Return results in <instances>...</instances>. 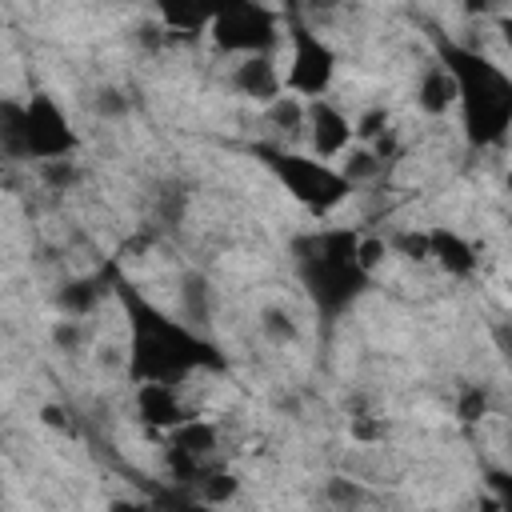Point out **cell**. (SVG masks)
<instances>
[{
  "instance_id": "ac0fdd59",
  "label": "cell",
  "mask_w": 512,
  "mask_h": 512,
  "mask_svg": "<svg viewBox=\"0 0 512 512\" xmlns=\"http://www.w3.org/2000/svg\"><path fill=\"white\" fill-rule=\"evenodd\" d=\"M92 304H96V284L92 280H76V284H64L60 288V308L68 316H84Z\"/></svg>"
},
{
  "instance_id": "f1b7e54d",
  "label": "cell",
  "mask_w": 512,
  "mask_h": 512,
  "mask_svg": "<svg viewBox=\"0 0 512 512\" xmlns=\"http://www.w3.org/2000/svg\"><path fill=\"white\" fill-rule=\"evenodd\" d=\"M44 424H52V428H68V412H60L56 404H48V408H44Z\"/></svg>"
},
{
  "instance_id": "6da1fadb",
  "label": "cell",
  "mask_w": 512,
  "mask_h": 512,
  "mask_svg": "<svg viewBox=\"0 0 512 512\" xmlns=\"http://www.w3.org/2000/svg\"><path fill=\"white\" fill-rule=\"evenodd\" d=\"M212 348L196 340L184 324L160 316L156 308L132 300V376L172 384L196 364H208Z\"/></svg>"
},
{
  "instance_id": "9c48e42d",
  "label": "cell",
  "mask_w": 512,
  "mask_h": 512,
  "mask_svg": "<svg viewBox=\"0 0 512 512\" xmlns=\"http://www.w3.org/2000/svg\"><path fill=\"white\" fill-rule=\"evenodd\" d=\"M232 84H236L244 96L260 100V104H272V100L280 96V88H284V80H280L276 64L268 60V52H252V56H244V60L236 64Z\"/></svg>"
},
{
  "instance_id": "7402d4cb",
  "label": "cell",
  "mask_w": 512,
  "mask_h": 512,
  "mask_svg": "<svg viewBox=\"0 0 512 512\" xmlns=\"http://www.w3.org/2000/svg\"><path fill=\"white\" fill-rule=\"evenodd\" d=\"M456 416L468 420V424H472V420H484V416H488V392H484V388H464Z\"/></svg>"
},
{
  "instance_id": "44dd1931",
  "label": "cell",
  "mask_w": 512,
  "mask_h": 512,
  "mask_svg": "<svg viewBox=\"0 0 512 512\" xmlns=\"http://www.w3.org/2000/svg\"><path fill=\"white\" fill-rule=\"evenodd\" d=\"M40 176H44V184L64 192V188L76 184V164L68 156H52V160H40Z\"/></svg>"
},
{
  "instance_id": "8992f818",
  "label": "cell",
  "mask_w": 512,
  "mask_h": 512,
  "mask_svg": "<svg viewBox=\"0 0 512 512\" xmlns=\"http://www.w3.org/2000/svg\"><path fill=\"white\" fill-rule=\"evenodd\" d=\"M24 140H28L32 160H52V156L76 152V132L52 96H32L24 104Z\"/></svg>"
},
{
  "instance_id": "5b68a950",
  "label": "cell",
  "mask_w": 512,
  "mask_h": 512,
  "mask_svg": "<svg viewBox=\"0 0 512 512\" xmlns=\"http://www.w3.org/2000/svg\"><path fill=\"white\" fill-rule=\"evenodd\" d=\"M212 40L224 52H268L276 44V16L256 4V0H216V16H212Z\"/></svg>"
},
{
  "instance_id": "277c9868",
  "label": "cell",
  "mask_w": 512,
  "mask_h": 512,
  "mask_svg": "<svg viewBox=\"0 0 512 512\" xmlns=\"http://www.w3.org/2000/svg\"><path fill=\"white\" fill-rule=\"evenodd\" d=\"M264 160H268V168L280 176V184L304 204V208H312V212H332L348 192H352V184L336 172V168H328V164H320V160H308V156H296V152H260Z\"/></svg>"
},
{
  "instance_id": "52a82bcc",
  "label": "cell",
  "mask_w": 512,
  "mask_h": 512,
  "mask_svg": "<svg viewBox=\"0 0 512 512\" xmlns=\"http://www.w3.org/2000/svg\"><path fill=\"white\" fill-rule=\"evenodd\" d=\"M336 72V56L332 48L304 24H292V68H288V88L296 96H324V88L332 84Z\"/></svg>"
},
{
  "instance_id": "d6986e66",
  "label": "cell",
  "mask_w": 512,
  "mask_h": 512,
  "mask_svg": "<svg viewBox=\"0 0 512 512\" xmlns=\"http://www.w3.org/2000/svg\"><path fill=\"white\" fill-rule=\"evenodd\" d=\"M260 332H264L268 340H276V344H288V340L300 336V332H296V320H292L284 308H264V312H260Z\"/></svg>"
},
{
  "instance_id": "83f0119b",
  "label": "cell",
  "mask_w": 512,
  "mask_h": 512,
  "mask_svg": "<svg viewBox=\"0 0 512 512\" xmlns=\"http://www.w3.org/2000/svg\"><path fill=\"white\" fill-rule=\"evenodd\" d=\"M52 340H56L64 352H76V348H80V324H76V320H60V324L52 328Z\"/></svg>"
},
{
  "instance_id": "ba28073f",
  "label": "cell",
  "mask_w": 512,
  "mask_h": 512,
  "mask_svg": "<svg viewBox=\"0 0 512 512\" xmlns=\"http://www.w3.org/2000/svg\"><path fill=\"white\" fill-rule=\"evenodd\" d=\"M304 128L320 156H340L352 144V120L340 108H332L324 96H312V104L304 108Z\"/></svg>"
},
{
  "instance_id": "2e32d148",
  "label": "cell",
  "mask_w": 512,
  "mask_h": 512,
  "mask_svg": "<svg viewBox=\"0 0 512 512\" xmlns=\"http://www.w3.org/2000/svg\"><path fill=\"white\" fill-rule=\"evenodd\" d=\"M180 300H184V316L192 320V324H204L208 320V284H204V276H184V284H180Z\"/></svg>"
},
{
  "instance_id": "e0dca14e",
  "label": "cell",
  "mask_w": 512,
  "mask_h": 512,
  "mask_svg": "<svg viewBox=\"0 0 512 512\" xmlns=\"http://www.w3.org/2000/svg\"><path fill=\"white\" fill-rule=\"evenodd\" d=\"M268 116H272V124L284 128V132H300V128H304V104H300L296 96H276V100L268 104Z\"/></svg>"
},
{
  "instance_id": "4316f807",
  "label": "cell",
  "mask_w": 512,
  "mask_h": 512,
  "mask_svg": "<svg viewBox=\"0 0 512 512\" xmlns=\"http://www.w3.org/2000/svg\"><path fill=\"white\" fill-rule=\"evenodd\" d=\"M96 112H100V116H120V112H128V96L116 92V88H104V92L96 96Z\"/></svg>"
},
{
  "instance_id": "5bb4252c",
  "label": "cell",
  "mask_w": 512,
  "mask_h": 512,
  "mask_svg": "<svg viewBox=\"0 0 512 512\" xmlns=\"http://www.w3.org/2000/svg\"><path fill=\"white\" fill-rule=\"evenodd\" d=\"M0 152H8V156H28V140H24V104L0 100Z\"/></svg>"
},
{
  "instance_id": "3957f363",
  "label": "cell",
  "mask_w": 512,
  "mask_h": 512,
  "mask_svg": "<svg viewBox=\"0 0 512 512\" xmlns=\"http://www.w3.org/2000/svg\"><path fill=\"white\" fill-rule=\"evenodd\" d=\"M448 72L456 76V100H464V124L476 144H492L504 136L512 116V84L508 76L472 52H448Z\"/></svg>"
},
{
  "instance_id": "7a4b0ae2",
  "label": "cell",
  "mask_w": 512,
  "mask_h": 512,
  "mask_svg": "<svg viewBox=\"0 0 512 512\" xmlns=\"http://www.w3.org/2000/svg\"><path fill=\"white\" fill-rule=\"evenodd\" d=\"M296 256H300V276L312 292V300L336 316L364 284L368 272L356 264V236L352 232H316L296 240Z\"/></svg>"
},
{
  "instance_id": "30bf717a",
  "label": "cell",
  "mask_w": 512,
  "mask_h": 512,
  "mask_svg": "<svg viewBox=\"0 0 512 512\" xmlns=\"http://www.w3.org/2000/svg\"><path fill=\"white\" fill-rule=\"evenodd\" d=\"M136 404H140V416H144L148 424L176 428V424L184 420L180 396H176V388L164 384V380H140V396H136Z\"/></svg>"
},
{
  "instance_id": "7c38bea8",
  "label": "cell",
  "mask_w": 512,
  "mask_h": 512,
  "mask_svg": "<svg viewBox=\"0 0 512 512\" xmlns=\"http://www.w3.org/2000/svg\"><path fill=\"white\" fill-rule=\"evenodd\" d=\"M160 20L176 32H204L216 16V0H156Z\"/></svg>"
},
{
  "instance_id": "d4e9b609",
  "label": "cell",
  "mask_w": 512,
  "mask_h": 512,
  "mask_svg": "<svg viewBox=\"0 0 512 512\" xmlns=\"http://www.w3.org/2000/svg\"><path fill=\"white\" fill-rule=\"evenodd\" d=\"M396 248L408 260H428V232H400L396 236Z\"/></svg>"
},
{
  "instance_id": "4fadbf2b",
  "label": "cell",
  "mask_w": 512,
  "mask_h": 512,
  "mask_svg": "<svg viewBox=\"0 0 512 512\" xmlns=\"http://www.w3.org/2000/svg\"><path fill=\"white\" fill-rule=\"evenodd\" d=\"M416 100H420V108H424L428 116L448 112V108L456 104V76H452L448 68H428V72L420 76V92H416Z\"/></svg>"
},
{
  "instance_id": "ffe728a7",
  "label": "cell",
  "mask_w": 512,
  "mask_h": 512,
  "mask_svg": "<svg viewBox=\"0 0 512 512\" xmlns=\"http://www.w3.org/2000/svg\"><path fill=\"white\" fill-rule=\"evenodd\" d=\"M376 172H380V156H376L372 148H356V152H348V156H344V168H340V176H344L348 184L368 180V176H376Z\"/></svg>"
},
{
  "instance_id": "484cf974",
  "label": "cell",
  "mask_w": 512,
  "mask_h": 512,
  "mask_svg": "<svg viewBox=\"0 0 512 512\" xmlns=\"http://www.w3.org/2000/svg\"><path fill=\"white\" fill-rule=\"evenodd\" d=\"M384 124H388V116H384V108H376V112H368V116H360V120L352 124V136L372 140V136H380V132H384Z\"/></svg>"
},
{
  "instance_id": "f546056e",
  "label": "cell",
  "mask_w": 512,
  "mask_h": 512,
  "mask_svg": "<svg viewBox=\"0 0 512 512\" xmlns=\"http://www.w3.org/2000/svg\"><path fill=\"white\" fill-rule=\"evenodd\" d=\"M304 4H308L312 12H328V8H336L340 0H304Z\"/></svg>"
},
{
  "instance_id": "603a6c76",
  "label": "cell",
  "mask_w": 512,
  "mask_h": 512,
  "mask_svg": "<svg viewBox=\"0 0 512 512\" xmlns=\"http://www.w3.org/2000/svg\"><path fill=\"white\" fill-rule=\"evenodd\" d=\"M196 484H200V500H208V504H220V500H228L236 492V480L232 476H220V472L216 476H200Z\"/></svg>"
},
{
  "instance_id": "8fae6325",
  "label": "cell",
  "mask_w": 512,
  "mask_h": 512,
  "mask_svg": "<svg viewBox=\"0 0 512 512\" xmlns=\"http://www.w3.org/2000/svg\"><path fill=\"white\" fill-rule=\"evenodd\" d=\"M428 256H436V264H440L444 272H452V276L476 272V252H472V244H464V240H460L456 232H448V228L428 232Z\"/></svg>"
},
{
  "instance_id": "cb8c5ba5",
  "label": "cell",
  "mask_w": 512,
  "mask_h": 512,
  "mask_svg": "<svg viewBox=\"0 0 512 512\" xmlns=\"http://www.w3.org/2000/svg\"><path fill=\"white\" fill-rule=\"evenodd\" d=\"M384 252H388V244L384 240H356V264L372 276L376 272V264L384 260Z\"/></svg>"
},
{
  "instance_id": "9a60e30c",
  "label": "cell",
  "mask_w": 512,
  "mask_h": 512,
  "mask_svg": "<svg viewBox=\"0 0 512 512\" xmlns=\"http://www.w3.org/2000/svg\"><path fill=\"white\" fill-rule=\"evenodd\" d=\"M172 444L176 448H184V452H192V456H208L212 448H216V428L212 424H204V420H180L176 424V432H172Z\"/></svg>"
}]
</instances>
